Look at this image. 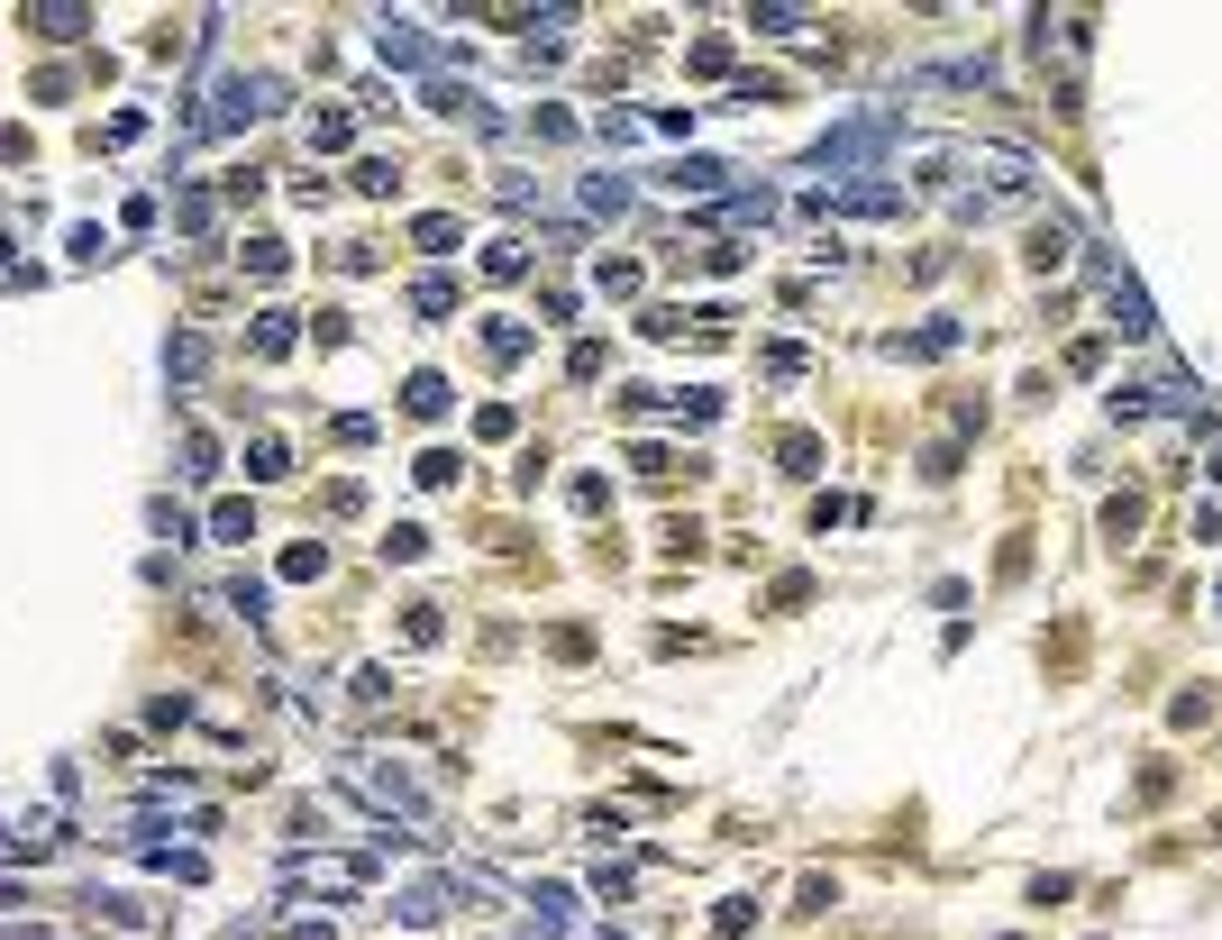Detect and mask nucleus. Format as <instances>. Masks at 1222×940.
<instances>
[{
	"mask_svg": "<svg viewBox=\"0 0 1222 940\" xmlns=\"http://www.w3.org/2000/svg\"><path fill=\"white\" fill-rule=\"evenodd\" d=\"M885 146H895V119H849V129H830L822 146H812V165H822V174H849V165L885 156Z\"/></svg>",
	"mask_w": 1222,
	"mask_h": 940,
	"instance_id": "nucleus-1",
	"label": "nucleus"
},
{
	"mask_svg": "<svg viewBox=\"0 0 1222 940\" xmlns=\"http://www.w3.org/2000/svg\"><path fill=\"white\" fill-rule=\"evenodd\" d=\"M985 83H995V64H985V56H958V64H922V73H912V92H985Z\"/></svg>",
	"mask_w": 1222,
	"mask_h": 940,
	"instance_id": "nucleus-2",
	"label": "nucleus"
},
{
	"mask_svg": "<svg viewBox=\"0 0 1222 940\" xmlns=\"http://www.w3.org/2000/svg\"><path fill=\"white\" fill-rule=\"evenodd\" d=\"M1094 274H1104V311H1113V329H1123V338H1150V301H1140L1113 265H1094Z\"/></svg>",
	"mask_w": 1222,
	"mask_h": 940,
	"instance_id": "nucleus-3",
	"label": "nucleus"
},
{
	"mask_svg": "<svg viewBox=\"0 0 1222 940\" xmlns=\"http://www.w3.org/2000/svg\"><path fill=\"white\" fill-rule=\"evenodd\" d=\"M977 174H985V192H1004V201H1031V192H1040V183H1031V165H1022V156H1004V146H995V156H977Z\"/></svg>",
	"mask_w": 1222,
	"mask_h": 940,
	"instance_id": "nucleus-4",
	"label": "nucleus"
},
{
	"mask_svg": "<svg viewBox=\"0 0 1222 940\" xmlns=\"http://www.w3.org/2000/svg\"><path fill=\"white\" fill-rule=\"evenodd\" d=\"M374 46H384V64H429V37L411 28V19H384V37H374Z\"/></svg>",
	"mask_w": 1222,
	"mask_h": 940,
	"instance_id": "nucleus-5",
	"label": "nucleus"
},
{
	"mask_svg": "<svg viewBox=\"0 0 1222 940\" xmlns=\"http://www.w3.org/2000/svg\"><path fill=\"white\" fill-rule=\"evenodd\" d=\"M721 183H730V165H711V156H684L667 174V192H721Z\"/></svg>",
	"mask_w": 1222,
	"mask_h": 940,
	"instance_id": "nucleus-6",
	"label": "nucleus"
},
{
	"mask_svg": "<svg viewBox=\"0 0 1222 940\" xmlns=\"http://www.w3.org/2000/svg\"><path fill=\"white\" fill-rule=\"evenodd\" d=\"M483 274H493V284H512V274H529V247H520V238H493V247H483Z\"/></svg>",
	"mask_w": 1222,
	"mask_h": 940,
	"instance_id": "nucleus-7",
	"label": "nucleus"
},
{
	"mask_svg": "<svg viewBox=\"0 0 1222 940\" xmlns=\"http://www.w3.org/2000/svg\"><path fill=\"white\" fill-rule=\"evenodd\" d=\"M347 138H356V119H347V110H320V119H311V146H320V156H338Z\"/></svg>",
	"mask_w": 1222,
	"mask_h": 940,
	"instance_id": "nucleus-8",
	"label": "nucleus"
},
{
	"mask_svg": "<svg viewBox=\"0 0 1222 940\" xmlns=\"http://www.w3.org/2000/svg\"><path fill=\"white\" fill-rule=\"evenodd\" d=\"M584 211H594V219H621V211H630V183H584Z\"/></svg>",
	"mask_w": 1222,
	"mask_h": 940,
	"instance_id": "nucleus-9",
	"label": "nucleus"
},
{
	"mask_svg": "<svg viewBox=\"0 0 1222 940\" xmlns=\"http://www.w3.org/2000/svg\"><path fill=\"white\" fill-rule=\"evenodd\" d=\"M748 28H757V37H803V28H812V19H803V10H757V19H748Z\"/></svg>",
	"mask_w": 1222,
	"mask_h": 940,
	"instance_id": "nucleus-10",
	"label": "nucleus"
},
{
	"mask_svg": "<svg viewBox=\"0 0 1222 940\" xmlns=\"http://www.w3.org/2000/svg\"><path fill=\"white\" fill-rule=\"evenodd\" d=\"M411 412H420V420L447 412V384H439V374H411Z\"/></svg>",
	"mask_w": 1222,
	"mask_h": 940,
	"instance_id": "nucleus-11",
	"label": "nucleus"
},
{
	"mask_svg": "<svg viewBox=\"0 0 1222 940\" xmlns=\"http://www.w3.org/2000/svg\"><path fill=\"white\" fill-rule=\"evenodd\" d=\"M284 466H292L284 439H256V448H247V475H284Z\"/></svg>",
	"mask_w": 1222,
	"mask_h": 940,
	"instance_id": "nucleus-12",
	"label": "nucleus"
},
{
	"mask_svg": "<svg viewBox=\"0 0 1222 940\" xmlns=\"http://www.w3.org/2000/svg\"><path fill=\"white\" fill-rule=\"evenodd\" d=\"M402 923H439V885H402Z\"/></svg>",
	"mask_w": 1222,
	"mask_h": 940,
	"instance_id": "nucleus-13",
	"label": "nucleus"
},
{
	"mask_svg": "<svg viewBox=\"0 0 1222 940\" xmlns=\"http://www.w3.org/2000/svg\"><path fill=\"white\" fill-rule=\"evenodd\" d=\"M411 238L429 247V257H456V219H420V228H411Z\"/></svg>",
	"mask_w": 1222,
	"mask_h": 940,
	"instance_id": "nucleus-14",
	"label": "nucleus"
},
{
	"mask_svg": "<svg viewBox=\"0 0 1222 940\" xmlns=\"http://www.w3.org/2000/svg\"><path fill=\"white\" fill-rule=\"evenodd\" d=\"M211 530H219V539H247V530H256V512H247V502H219Z\"/></svg>",
	"mask_w": 1222,
	"mask_h": 940,
	"instance_id": "nucleus-15",
	"label": "nucleus"
},
{
	"mask_svg": "<svg viewBox=\"0 0 1222 940\" xmlns=\"http://www.w3.org/2000/svg\"><path fill=\"white\" fill-rule=\"evenodd\" d=\"M748 923H757V904H748V895H730V904H721V913H711V931H730V940H740V931H748Z\"/></svg>",
	"mask_w": 1222,
	"mask_h": 940,
	"instance_id": "nucleus-16",
	"label": "nucleus"
},
{
	"mask_svg": "<svg viewBox=\"0 0 1222 940\" xmlns=\"http://www.w3.org/2000/svg\"><path fill=\"white\" fill-rule=\"evenodd\" d=\"M483 347H493V357H520V347H529V329H512V320H493V329H483Z\"/></svg>",
	"mask_w": 1222,
	"mask_h": 940,
	"instance_id": "nucleus-17",
	"label": "nucleus"
},
{
	"mask_svg": "<svg viewBox=\"0 0 1222 940\" xmlns=\"http://www.w3.org/2000/svg\"><path fill=\"white\" fill-rule=\"evenodd\" d=\"M28 28H37V37H73V28H83V10H37Z\"/></svg>",
	"mask_w": 1222,
	"mask_h": 940,
	"instance_id": "nucleus-18",
	"label": "nucleus"
},
{
	"mask_svg": "<svg viewBox=\"0 0 1222 940\" xmlns=\"http://www.w3.org/2000/svg\"><path fill=\"white\" fill-rule=\"evenodd\" d=\"M284 940H338V931H328V923H292Z\"/></svg>",
	"mask_w": 1222,
	"mask_h": 940,
	"instance_id": "nucleus-19",
	"label": "nucleus"
}]
</instances>
